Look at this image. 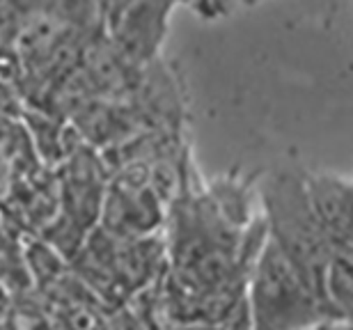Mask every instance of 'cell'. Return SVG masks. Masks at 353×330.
I'll list each match as a JSON object with an SVG mask.
<instances>
[{
	"mask_svg": "<svg viewBox=\"0 0 353 330\" xmlns=\"http://www.w3.org/2000/svg\"><path fill=\"white\" fill-rule=\"evenodd\" d=\"M99 30L92 0H0V76L41 110Z\"/></svg>",
	"mask_w": 353,
	"mask_h": 330,
	"instance_id": "6da1fadb",
	"label": "cell"
},
{
	"mask_svg": "<svg viewBox=\"0 0 353 330\" xmlns=\"http://www.w3.org/2000/svg\"><path fill=\"white\" fill-rule=\"evenodd\" d=\"M248 326L292 330L330 326L319 296L278 245L264 236L243 285Z\"/></svg>",
	"mask_w": 353,
	"mask_h": 330,
	"instance_id": "7a4b0ae2",
	"label": "cell"
},
{
	"mask_svg": "<svg viewBox=\"0 0 353 330\" xmlns=\"http://www.w3.org/2000/svg\"><path fill=\"white\" fill-rule=\"evenodd\" d=\"M259 209L266 236L285 252L321 300V278L330 248L310 209L303 174L296 170L268 174L259 186Z\"/></svg>",
	"mask_w": 353,
	"mask_h": 330,
	"instance_id": "3957f363",
	"label": "cell"
},
{
	"mask_svg": "<svg viewBox=\"0 0 353 330\" xmlns=\"http://www.w3.org/2000/svg\"><path fill=\"white\" fill-rule=\"evenodd\" d=\"M94 7L105 41L131 65L145 67L161 58L179 0H99Z\"/></svg>",
	"mask_w": 353,
	"mask_h": 330,
	"instance_id": "277c9868",
	"label": "cell"
},
{
	"mask_svg": "<svg viewBox=\"0 0 353 330\" xmlns=\"http://www.w3.org/2000/svg\"><path fill=\"white\" fill-rule=\"evenodd\" d=\"M303 186L330 250H353V184L347 174L301 170Z\"/></svg>",
	"mask_w": 353,
	"mask_h": 330,
	"instance_id": "5b68a950",
	"label": "cell"
},
{
	"mask_svg": "<svg viewBox=\"0 0 353 330\" xmlns=\"http://www.w3.org/2000/svg\"><path fill=\"white\" fill-rule=\"evenodd\" d=\"M179 5L188 7L200 21L214 23V21L228 19L236 10L239 0H179Z\"/></svg>",
	"mask_w": 353,
	"mask_h": 330,
	"instance_id": "8992f818",
	"label": "cell"
},
{
	"mask_svg": "<svg viewBox=\"0 0 353 330\" xmlns=\"http://www.w3.org/2000/svg\"><path fill=\"white\" fill-rule=\"evenodd\" d=\"M12 145L14 140L0 136V198L7 193L14 177V158H12Z\"/></svg>",
	"mask_w": 353,
	"mask_h": 330,
	"instance_id": "52a82bcc",
	"label": "cell"
},
{
	"mask_svg": "<svg viewBox=\"0 0 353 330\" xmlns=\"http://www.w3.org/2000/svg\"><path fill=\"white\" fill-rule=\"evenodd\" d=\"M5 312H7V296H5L3 287H0V319L5 317Z\"/></svg>",
	"mask_w": 353,
	"mask_h": 330,
	"instance_id": "ba28073f",
	"label": "cell"
},
{
	"mask_svg": "<svg viewBox=\"0 0 353 330\" xmlns=\"http://www.w3.org/2000/svg\"><path fill=\"white\" fill-rule=\"evenodd\" d=\"M264 0H239V5H245V7H252V5H259Z\"/></svg>",
	"mask_w": 353,
	"mask_h": 330,
	"instance_id": "9c48e42d",
	"label": "cell"
}]
</instances>
